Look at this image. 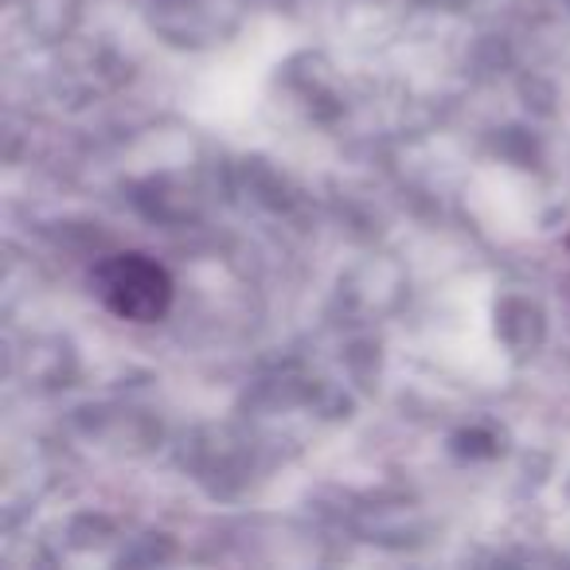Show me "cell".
Listing matches in <instances>:
<instances>
[{
	"label": "cell",
	"mask_w": 570,
	"mask_h": 570,
	"mask_svg": "<svg viewBox=\"0 0 570 570\" xmlns=\"http://www.w3.org/2000/svg\"><path fill=\"white\" fill-rule=\"evenodd\" d=\"M98 294L129 321H157L168 305V277L141 254H121L98 269Z\"/></svg>",
	"instance_id": "obj_1"
}]
</instances>
